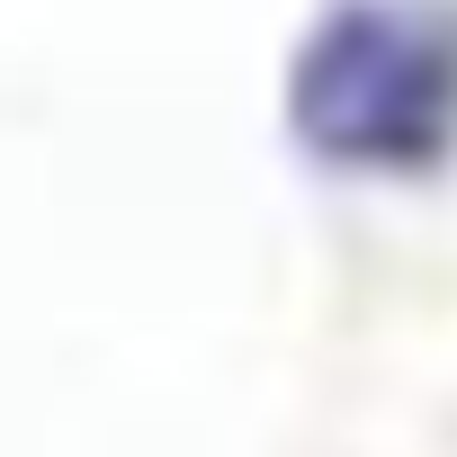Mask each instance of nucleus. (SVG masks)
Masks as SVG:
<instances>
[{
    "mask_svg": "<svg viewBox=\"0 0 457 457\" xmlns=\"http://www.w3.org/2000/svg\"><path fill=\"white\" fill-rule=\"evenodd\" d=\"M296 135L341 170H430L457 144V19L359 0L296 63Z\"/></svg>",
    "mask_w": 457,
    "mask_h": 457,
    "instance_id": "nucleus-1",
    "label": "nucleus"
}]
</instances>
